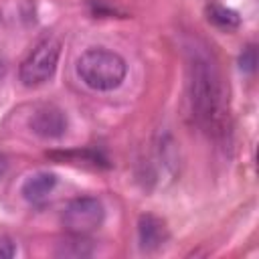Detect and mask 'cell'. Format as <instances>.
<instances>
[{
  "mask_svg": "<svg viewBox=\"0 0 259 259\" xmlns=\"http://www.w3.org/2000/svg\"><path fill=\"white\" fill-rule=\"evenodd\" d=\"M188 93L198 125L212 136L223 134L229 117L227 91L217 67L204 55L196 53L190 57Z\"/></svg>",
  "mask_w": 259,
  "mask_h": 259,
  "instance_id": "obj_1",
  "label": "cell"
},
{
  "mask_svg": "<svg viewBox=\"0 0 259 259\" xmlns=\"http://www.w3.org/2000/svg\"><path fill=\"white\" fill-rule=\"evenodd\" d=\"M127 65L121 55L109 49H87L77 59V75L95 91H111L125 79Z\"/></svg>",
  "mask_w": 259,
  "mask_h": 259,
  "instance_id": "obj_2",
  "label": "cell"
},
{
  "mask_svg": "<svg viewBox=\"0 0 259 259\" xmlns=\"http://www.w3.org/2000/svg\"><path fill=\"white\" fill-rule=\"evenodd\" d=\"M61 55V42L55 36H45L34 45V49L26 55V59L20 63L18 77L24 87H38L47 83L59 65Z\"/></svg>",
  "mask_w": 259,
  "mask_h": 259,
  "instance_id": "obj_3",
  "label": "cell"
},
{
  "mask_svg": "<svg viewBox=\"0 0 259 259\" xmlns=\"http://www.w3.org/2000/svg\"><path fill=\"white\" fill-rule=\"evenodd\" d=\"M105 217L103 204L95 196H77L73 198L65 210H63V227L69 231V235H89L95 229L101 227Z\"/></svg>",
  "mask_w": 259,
  "mask_h": 259,
  "instance_id": "obj_4",
  "label": "cell"
},
{
  "mask_svg": "<svg viewBox=\"0 0 259 259\" xmlns=\"http://www.w3.org/2000/svg\"><path fill=\"white\" fill-rule=\"evenodd\" d=\"M30 130L45 138V140H57L67 132V115L63 109L55 105H42L30 115Z\"/></svg>",
  "mask_w": 259,
  "mask_h": 259,
  "instance_id": "obj_5",
  "label": "cell"
},
{
  "mask_svg": "<svg viewBox=\"0 0 259 259\" xmlns=\"http://www.w3.org/2000/svg\"><path fill=\"white\" fill-rule=\"evenodd\" d=\"M138 241L144 251H156L168 241V227L156 214H142L138 221Z\"/></svg>",
  "mask_w": 259,
  "mask_h": 259,
  "instance_id": "obj_6",
  "label": "cell"
},
{
  "mask_svg": "<svg viewBox=\"0 0 259 259\" xmlns=\"http://www.w3.org/2000/svg\"><path fill=\"white\" fill-rule=\"evenodd\" d=\"M55 186H57V176L53 172H36L24 180L22 196L32 204H38L53 192Z\"/></svg>",
  "mask_w": 259,
  "mask_h": 259,
  "instance_id": "obj_7",
  "label": "cell"
},
{
  "mask_svg": "<svg viewBox=\"0 0 259 259\" xmlns=\"http://www.w3.org/2000/svg\"><path fill=\"white\" fill-rule=\"evenodd\" d=\"M206 18L210 24H214L221 30H235L241 24V16L235 10L221 6V4H210L206 8Z\"/></svg>",
  "mask_w": 259,
  "mask_h": 259,
  "instance_id": "obj_8",
  "label": "cell"
},
{
  "mask_svg": "<svg viewBox=\"0 0 259 259\" xmlns=\"http://www.w3.org/2000/svg\"><path fill=\"white\" fill-rule=\"evenodd\" d=\"M59 257H87L91 255V245L83 239V235H71V239L63 241L57 245V251H55Z\"/></svg>",
  "mask_w": 259,
  "mask_h": 259,
  "instance_id": "obj_9",
  "label": "cell"
},
{
  "mask_svg": "<svg viewBox=\"0 0 259 259\" xmlns=\"http://www.w3.org/2000/svg\"><path fill=\"white\" fill-rule=\"evenodd\" d=\"M239 67L245 73H253L255 71V67H257V51H255L253 45H249L247 49H243V53L239 57Z\"/></svg>",
  "mask_w": 259,
  "mask_h": 259,
  "instance_id": "obj_10",
  "label": "cell"
},
{
  "mask_svg": "<svg viewBox=\"0 0 259 259\" xmlns=\"http://www.w3.org/2000/svg\"><path fill=\"white\" fill-rule=\"evenodd\" d=\"M16 253V247H14V241L6 235H0V259H8Z\"/></svg>",
  "mask_w": 259,
  "mask_h": 259,
  "instance_id": "obj_11",
  "label": "cell"
},
{
  "mask_svg": "<svg viewBox=\"0 0 259 259\" xmlns=\"http://www.w3.org/2000/svg\"><path fill=\"white\" fill-rule=\"evenodd\" d=\"M6 170H8V160L4 154H0V178L6 174Z\"/></svg>",
  "mask_w": 259,
  "mask_h": 259,
  "instance_id": "obj_12",
  "label": "cell"
}]
</instances>
